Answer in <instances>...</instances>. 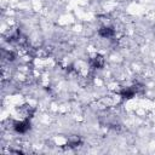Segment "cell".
<instances>
[{"label":"cell","instance_id":"obj_1","mask_svg":"<svg viewBox=\"0 0 155 155\" xmlns=\"http://www.w3.org/2000/svg\"><path fill=\"white\" fill-rule=\"evenodd\" d=\"M13 130L17 133H25L30 130V122L28 119H23V120H18L13 124Z\"/></svg>","mask_w":155,"mask_h":155},{"label":"cell","instance_id":"obj_2","mask_svg":"<svg viewBox=\"0 0 155 155\" xmlns=\"http://www.w3.org/2000/svg\"><path fill=\"white\" fill-rule=\"evenodd\" d=\"M104 57L103 56H101V54H94L92 58H91V61H90V64H91V67L92 68H96V69H101V68H103V65H104Z\"/></svg>","mask_w":155,"mask_h":155},{"label":"cell","instance_id":"obj_3","mask_svg":"<svg viewBox=\"0 0 155 155\" xmlns=\"http://www.w3.org/2000/svg\"><path fill=\"white\" fill-rule=\"evenodd\" d=\"M114 34H115V30H114L111 27H107V25L102 27V28L98 30V35H99L101 38H103V39H110V38L114 36Z\"/></svg>","mask_w":155,"mask_h":155},{"label":"cell","instance_id":"obj_4","mask_svg":"<svg viewBox=\"0 0 155 155\" xmlns=\"http://www.w3.org/2000/svg\"><path fill=\"white\" fill-rule=\"evenodd\" d=\"M81 143L82 142H81V138L79 136H70L68 138L67 145H68V148H78V147H80Z\"/></svg>","mask_w":155,"mask_h":155}]
</instances>
